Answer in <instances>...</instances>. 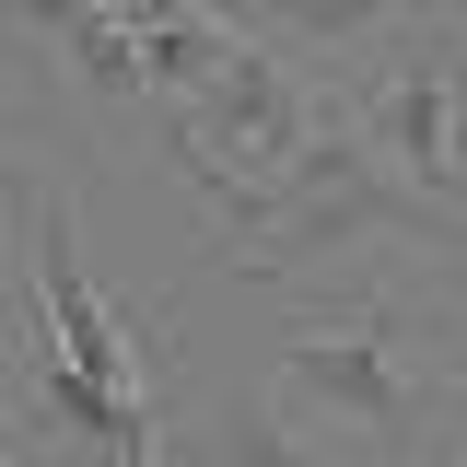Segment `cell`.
Masks as SVG:
<instances>
[{
  "label": "cell",
  "mask_w": 467,
  "mask_h": 467,
  "mask_svg": "<svg viewBox=\"0 0 467 467\" xmlns=\"http://www.w3.org/2000/svg\"><path fill=\"white\" fill-rule=\"evenodd\" d=\"M199 199H211V223H223V257L234 269H257V281H292V269H327L350 245H386V234H420V245H444L456 211H432L409 175H386V152L327 117V140L304 152L292 175L269 187H234V175H187Z\"/></svg>",
  "instance_id": "obj_1"
},
{
  "label": "cell",
  "mask_w": 467,
  "mask_h": 467,
  "mask_svg": "<svg viewBox=\"0 0 467 467\" xmlns=\"http://www.w3.org/2000/svg\"><path fill=\"white\" fill-rule=\"evenodd\" d=\"M327 140V117H316V94H304V70H292L281 47H234V70L199 94V106L164 117V152L175 175H234V187H269V175H292L304 152Z\"/></svg>",
  "instance_id": "obj_2"
},
{
  "label": "cell",
  "mask_w": 467,
  "mask_h": 467,
  "mask_svg": "<svg viewBox=\"0 0 467 467\" xmlns=\"http://www.w3.org/2000/svg\"><path fill=\"white\" fill-rule=\"evenodd\" d=\"M350 129L386 152V175H409L432 211H456V187H467V106H456V47H444V24L409 12V36L386 47V70L350 94Z\"/></svg>",
  "instance_id": "obj_3"
},
{
  "label": "cell",
  "mask_w": 467,
  "mask_h": 467,
  "mask_svg": "<svg viewBox=\"0 0 467 467\" xmlns=\"http://www.w3.org/2000/svg\"><path fill=\"white\" fill-rule=\"evenodd\" d=\"M281 398L316 409V420H339V432H362V444H409V420H420L409 362H398V327H386V316L304 327V339L281 350Z\"/></svg>",
  "instance_id": "obj_4"
},
{
  "label": "cell",
  "mask_w": 467,
  "mask_h": 467,
  "mask_svg": "<svg viewBox=\"0 0 467 467\" xmlns=\"http://www.w3.org/2000/svg\"><path fill=\"white\" fill-rule=\"evenodd\" d=\"M36 316L58 327V350L106 386V398H140V362H129V316L82 281V223H70V187H47V223H36ZM152 409V398H140Z\"/></svg>",
  "instance_id": "obj_5"
},
{
  "label": "cell",
  "mask_w": 467,
  "mask_h": 467,
  "mask_svg": "<svg viewBox=\"0 0 467 467\" xmlns=\"http://www.w3.org/2000/svg\"><path fill=\"white\" fill-rule=\"evenodd\" d=\"M24 398H36L47 432L94 444L106 467H152V409H140V398H106V386H94L58 339H24Z\"/></svg>",
  "instance_id": "obj_6"
},
{
  "label": "cell",
  "mask_w": 467,
  "mask_h": 467,
  "mask_svg": "<svg viewBox=\"0 0 467 467\" xmlns=\"http://www.w3.org/2000/svg\"><path fill=\"white\" fill-rule=\"evenodd\" d=\"M234 47H245V24H223V12H164V0H152V12H140L152 106H164V117H175V106H199V94L234 70Z\"/></svg>",
  "instance_id": "obj_7"
},
{
  "label": "cell",
  "mask_w": 467,
  "mask_h": 467,
  "mask_svg": "<svg viewBox=\"0 0 467 467\" xmlns=\"http://www.w3.org/2000/svg\"><path fill=\"white\" fill-rule=\"evenodd\" d=\"M58 58L94 82V106H152V58H140V12H58Z\"/></svg>",
  "instance_id": "obj_8"
},
{
  "label": "cell",
  "mask_w": 467,
  "mask_h": 467,
  "mask_svg": "<svg viewBox=\"0 0 467 467\" xmlns=\"http://www.w3.org/2000/svg\"><path fill=\"white\" fill-rule=\"evenodd\" d=\"M175 467H327V456L304 444V420H292V409L234 398V409H211V420H199V444H187Z\"/></svg>",
  "instance_id": "obj_9"
},
{
  "label": "cell",
  "mask_w": 467,
  "mask_h": 467,
  "mask_svg": "<svg viewBox=\"0 0 467 467\" xmlns=\"http://www.w3.org/2000/svg\"><path fill=\"white\" fill-rule=\"evenodd\" d=\"M444 432H456V456H467V374L444 386Z\"/></svg>",
  "instance_id": "obj_10"
}]
</instances>
